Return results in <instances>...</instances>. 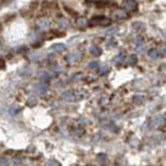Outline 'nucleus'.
<instances>
[{
  "instance_id": "nucleus-3",
  "label": "nucleus",
  "mask_w": 166,
  "mask_h": 166,
  "mask_svg": "<svg viewBox=\"0 0 166 166\" xmlns=\"http://www.w3.org/2000/svg\"><path fill=\"white\" fill-rule=\"evenodd\" d=\"M162 123H164V118L162 116H157V118H156V125H161V124H162Z\"/></svg>"
},
{
  "instance_id": "nucleus-1",
  "label": "nucleus",
  "mask_w": 166,
  "mask_h": 166,
  "mask_svg": "<svg viewBox=\"0 0 166 166\" xmlns=\"http://www.w3.org/2000/svg\"><path fill=\"white\" fill-rule=\"evenodd\" d=\"M112 16H118L116 18H127V13H125V12H123V10H120V9H119V10H115V12H114V13H112Z\"/></svg>"
},
{
  "instance_id": "nucleus-4",
  "label": "nucleus",
  "mask_w": 166,
  "mask_h": 166,
  "mask_svg": "<svg viewBox=\"0 0 166 166\" xmlns=\"http://www.w3.org/2000/svg\"><path fill=\"white\" fill-rule=\"evenodd\" d=\"M54 47H55V50H56V51H64V49H65L64 45H55Z\"/></svg>"
},
{
  "instance_id": "nucleus-7",
  "label": "nucleus",
  "mask_w": 166,
  "mask_h": 166,
  "mask_svg": "<svg viewBox=\"0 0 166 166\" xmlns=\"http://www.w3.org/2000/svg\"><path fill=\"white\" fill-rule=\"evenodd\" d=\"M129 63H130V64H135V63H137V58H135L134 55H133V56H130V60H129Z\"/></svg>"
},
{
  "instance_id": "nucleus-8",
  "label": "nucleus",
  "mask_w": 166,
  "mask_h": 166,
  "mask_svg": "<svg viewBox=\"0 0 166 166\" xmlns=\"http://www.w3.org/2000/svg\"><path fill=\"white\" fill-rule=\"evenodd\" d=\"M47 166H59V164H56V162H54V161H51V162L47 164Z\"/></svg>"
},
{
  "instance_id": "nucleus-2",
  "label": "nucleus",
  "mask_w": 166,
  "mask_h": 166,
  "mask_svg": "<svg viewBox=\"0 0 166 166\" xmlns=\"http://www.w3.org/2000/svg\"><path fill=\"white\" fill-rule=\"evenodd\" d=\"M150 56H151V58H152V59H156V58H157V56H159V51L157 50H156V49H152V50H150Z\"/></svg>"
},
{
  "instance_id": "nucleus-5",
  "label": "nucleus",
  "mask_w": 166,
  "mask_h": 166,
  "mask_svg": "<svg viewBox=\"0 0 166 166\" xmlns=\"http://www.w3.org/2000/svg\"><path fill=\"white\" fill-rule=\"evenodd\" d=\"M134 98H135V100H134V102H135V103H141V102H143V97H141V96H135Z\"/></svg>"
},
{
  "instance_id": "nucleus-6",
  "label": "nucleus",
  "mask_w": 166,
  "mask_h": 166,
  "mask_svg": "<svg viewBox=\"0 0 166 166\" xmlns=\"http://www.w3.org/2000/svg\"><path fill=\"white\" fill-rule=\"evenodd\" d=\"M3 68H5V60L0 58V69H3Z\"/></svg>"
},
{
  "instance_id": "nucleus-9",
  "label": "nucleus",
  "mask_w": 166,
  "mask_h": 166,
  "mask_svg": "<svg viewBox=\"0 0 166 166\" xmlns=\"http://www.w3.org/2000/svg\"><path fill=\"white\" fill-rule=\"evenodd\" d=\"M91 51H92L93 54H100V53H101V51L97 50V49H91Z\"/></svg>"
}]
</instances>
